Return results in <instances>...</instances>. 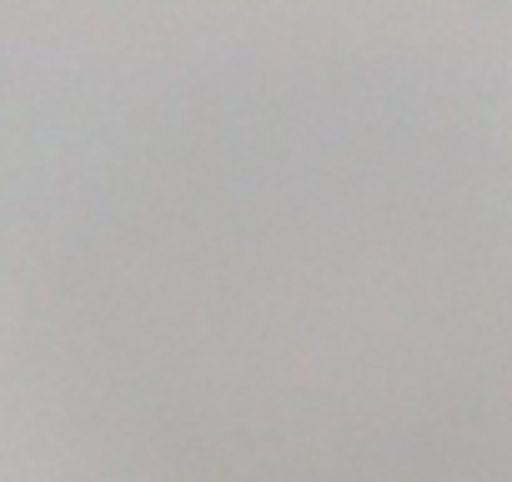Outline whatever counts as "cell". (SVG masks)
<instances>
[{
  "instance_id": "1",
  "label": "cell",
  "mask_w": 512,
  "mask_h": 482,
  "mask_svg": "<svg viewBox=\"0 0 512 482\" xmlns=\"http://www.w3.org/2000/svg\"><path fill=\"white\" fill-rule=\"evenodd\" d=\"M106 272L126 482H512V151L452 96L186 86Z\"/></svg>"
}]
</instances>
